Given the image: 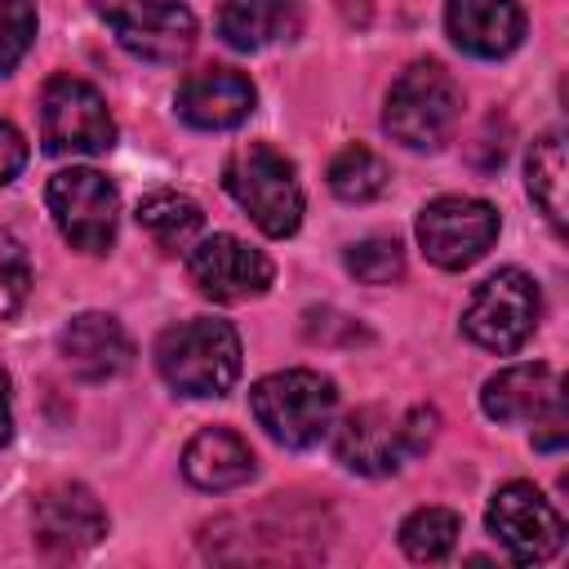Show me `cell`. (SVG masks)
<instances>
[{
	"label": "cell",
	"mask_w": 569,
	"mask_h": 569,
	"mask_svg": "<svg viewBox=\"0 0 569 569\" xmlns=\"http://www.w3.org/2000/svg\"><path fill=\"white\" fill-rule=\"evenodd\" d=\"M240 333L213 316L182 320L156 342V369L178 396H227L240 378Z\"/></svg>",
	"instance_id": "6da1fadb"
},
{
	"label": "cell",
	"mask_w": 569,
	"mask_h": 569,
	"mask_svg": "<svg viewBox=\"0 0 569 569\" xmlns=\"http://www.w3.org/2000/svg\"><path fill=\"white\" fill-rule=\"evenodd\" d=\"M440 413L427 405H413L405 413H391L387 405H365L351 409L333 431V453L347 471L360 476H396L405 467V458L422 453L436 436Z\"/></svg>",
	"instance_id": "7a4b0ae2"
},
{
	"label": "cell",
	"mask_w": 569,
	"mask_h": 569,
	"mask_svg": "<svg viewBox=\"0 0 569 569\" xmlns=\"http://www.w3.org/2000/svg\"><path fill=\"white\" fill-rule=\"evenodd\" d=\"M249 409L258 427L284 449H311L329 436L338 413V391L316 369H276L253 382Z\"/></svg>",
	"instance_id": "3957f363"
},
{
	"label": "cell",
	"mask_w": 569,
	"mask_h": 569,
	"mask_svg": "<svg viewBox=\"0 0 569 569\" xmlns=\"http://www.w3.org/2000/svg\"><path fill=\"white\" fill-rule=\"evenodd\" d=\"M462 116V89L440 62H413L396 76L382 107V129L409 151H436L453 138Z\"/></svg>",
	"instance_id": "277c9868"
},
{
	"label": "cell",
	"mask_w": 569,
	"mask_h": 569,
	"mask_svg": "<svg viewBox=\"0 0 569 569\" xmlns=\"http://www.w3.org/2000/svg\"><path fill=\"white\" fill-rule=\"evenodd\" d=\"M222 187L253 218L262 236L284 240L302 227V187H298L293 164L276 147L267 142L236 147L222 164Z\"/></svg>",
	"instance_id": "5b68a950"
},
{
	"label": "cell",
	"mask_w": 569,
	"mask_h": 569,
	"mask_svg": "<svg viewBox=\"0 0 569 569\" xmlns=\"http://www.w3.org/2000/svg\"><path fill=\"white\" fill-rule=\"evenodd\" d=\"M480 409L493 422H529L538 449H560L569 436V413H565V387L551 365H507L498 369L485 391Z\"/></svg>",
	"instance_id": "8992f818"
},
{
	"label": "cell",
	"mask_w": 569,
	"mask_h": 569,
	"mask_svg": "<svg viewBox=\"0 0 569 569\" xmlns=\"http://www.w3.org/2000/svg\"><path fill=\"white\" fill-rule=\"evenodd\" d=\"M538 316H542V293L533 276H525L520 267H502L485 284H476L462 311V329L476 347L511 356L529 342V333L538 329Z\"/></svg>",
	"instance_id": "52a82bcc"
},
{
	"label": "cell",
	"mask_w": 569,
	"mask_h": 569,
	"mask_svg": "<svg viewBox=\"0 0 569 569\" xmlns=\"http://www.w3.org/2000/svg\"><path fill=\"white\" fill-rule=\"evenodd\" d=\"M40 142L53 156H102L116 142L107 98L80 76H49L40 89Z\"/></svg>",
	"instance_id": "ba28073f"
},
{
	"label": "cell",
	"mask_w": 569,
	"mask_h": 569,
	"mask_svg": "<svg viewBox=\"0 0 569 569\" xmlns=\"http://www.w3.org/2000/svg\"><path fill=\"white\" fill-rule=\"evenodd\" d=\"M49 213L62 231V240L80 253H107L116 240V218H120V191L111 187L107 173L89 164L58 169L44 187Z\"/></svg>",
	"instance_id": "9c48e42d"
},
{
	"label": "cell",
	"mask_w": 569,
	"mask_h": 569,
	"mask_svg": "<svg viewBox=\"0 0 569 569\" xmlns=\"http://www.w3.org/2000/svg\"><path fill=\"white\" fill-rule=\"evenodd\" d=\"M498 240V209L476 196H436L418 213V244L440 271H462Z\"/></svg>",
	"instance_id": "30bf717a"
},
{
	"label": "cell",
	"mask_w": 569,
	"mask_h": 569,
	"mask_svg": "<svg viewBox=\"0 0 569 569\" xmlns=\"http://www.w3.org/2000/svg\"><path fill=\"white\" fill-rule=\"evenodd\" d=\"M93 13L142 62H178L196 44V13L178 0H93Z\"/></svg>",
	"instance_id": "8fae6325"
},
{
	"label": "cell",
	"mask_w": 569,
	"mask_h": 569,
	"mask_svg": "<svg viewBox=\"0 0 569 569\" xmlns=\"http://www.w3.org/2000/svg\"><path fill=\"white\" fill-rule=\"evenodd\" d=\"M485 525H489V533L507 547V556H511L516 565L551 560V556L560 551V542H565V520H560V511H556L529 480L502 485V489L489 498Z\"/></svg>",
	"instance_id": "7c38bea8"
},
{
	"label": "cell",
	"mask_w": 569,
	"mask_h": 569,
	"mask_svg": "<svg viewBox=\"0 0 569 569\" xmlns=\"http://www.w3.org/2000/svg\"><path fill=\"white\" fill-rule=\"evenodd\" d=\"M187 271L196 289L213 302H249L271 289L276 267L262 249L244 244L240 236H200L187 249Z\"/></svg>",
	"instance_id": "4fadbf2b"
},
{
	"label": "cell",
	"mask_w": 569,
	"mask_h": 569,
	"mask_svg": "<svg viewBox=\"0 0 569 569\" xmlns=\"http://www.w3.org/2000/svg\"><path fill=\"white\" fill-rule=\"evenodd\" d=\"M31 525L44 556H80L107 533V511L84 485H49L31 507Z\"/></svg>",
	"instance_id": "5bb4252c"
},
{
	"label": "cell",
	"mask_w": 569,
	"mask_h": 569,
	"mask_svg": "<svg viewBox=\"0 0 569 569\" xmlns=\"http://www.w3.org/2000/svg\"><path fill=\"white\" fill-rule=\"evenodd\" d=\"M253 102H258V89L236 67H200L178 84V98H173L178 116L204 133H222V129L244 124Z\"/></svg>",
	"instance_id": "9a60e30c"
},
{
	"label": "cell",
	"mask_w": 569,
	"mask_h": 569,
	"mask_svg": "<svg viewBox=\"0 0 569 569\" xmlns=\"http://www.w3.org/2000/svg\"><path fill=\"white\" fill-rule=\"evenodd\" d=\"M58 351L80 382H111L133 365V342L107 311H80L76 320H67V329L58 333Z\"/></svg>",
	"instance_id": "2e32d148"
},
{
	"label": "cell",
	"mask_w": 569,
	"mask_h": 569,
	"mask_svg": "<svg viewBox=\"0 0 569 569\" xmlns=\"http://www.w3.org/2000/svg\"><path fill=\"white\" fill-rule=\"evenodd\" d=\"M445 27L462 53L493 62L525 40V9L520 0H449Z\"/></svg>",
	"instance_id": "e0dca14e"
},
{
	"label": "cell",
	"mask_w": 569,
	"mask_h": 569,
	"mask_svg": "<svg viewBox=\"0 0 569 569\" xmlns=\"http://www.w3.org/2000/svg\"><path fill=\"white\" fill-rule=\"evenodd\" d=\"M253 471H258V458H253L249 440L227 427H204L182 449V476H187V485H196L204 493L240 489L253 480Z\"/></svg>",
	"instance_id": "ac0fdd59"
},
{
	"label": "cell",
	"mask_w": 569,
	"mask_h": 569,
	"mask_svg": "<svg viewBox=\"0 0 569 569\" xmlns=\"http://www.w3.org/2000/svg\"><path fill=\"white\" fill-rule=\"evenodd\" d=\"M138 227L169 253H187L200 231H204V213L196 200L178 196V191H151L138 200Z\"/></svg>",
	"instance_id": "d6986e66"
},
{
	"label": "cell",
	"mask_w": 569,
	"mask_h": 569,
	"mask_svg": "<svg viewBox=\"0 0 569 569\" xmlns=\"http://www.w3.org/2000/svg\"><path fill=\"white\" fill-rule=\"evenodd\" d=\"M284 0H227L218 13V36L240 53H258L284 36Z\"/></svg>",
	"instance_id": "ffe728a7"
},
{
	"label": "cell",
	"mask_w": 569,
	"mask_h": 569,
	"mask_svg": "<svg viewBox=\"0 0 569 569\" xmlns=\"http://www.w3.org/2000/svg\"><path fill=\"white\" fill-rule=\"evenodd\" d=\"M525 187L556 231H565V138L542 133L525 160Z\"/></svg>",
	"instance_id": "44dd1931"
},
{
	"label": "cell",
	"mask_w": 569,
	"mask_h": 569,
	"mask_svg": "<svg viewBox=\"0 0 569 569\" xmlns=\"http://www.w3.org/2000/svg\"><path fill=\"white\" fill-rule=\"evenodd\" d=\"M387 182H391V164H387L378 151L360 147V142L342 147V151L329 160V191H333L338 200H347V204L378 200V196L387 191Z\"/></svg>",
	"instance_id": "7402d4cb"
},
{
	"label": "cell",
	"mask_w": 569,
	"mask_h": 569,
	"mask_svg": "<svg viewBox=\"0 0 569 569\" xmlns=\"http://www.w3.org/2000/svg\"><path fill=\"white\" fill-rule=\"evenodd\" d=\"M458 533H462L458 511H449V507H418V511L405 516V525H400V547H405L409 560L436 565V560H445V556L453 551Z\"/></svg>",
	"instance_id": "603a6c76"
},
{
	"label": "cell",
	"mask_w": 569,
	"mask_h": 569,
	"mask_svg": "<svg viewBox=\"0 0 569 569\" xmlns=\"http://www.w3.org/2000/svg\"><path fill=\"white\" fill-rule=\"evenodd\" d=\"M347 271L360 280V284H391L405 276V249L400 240L391 236H365L356 244H347Z\"/></svg>",
	"instance_id": "cb8c5ba5"
},
{
	"label": "cell",
	"mask_w": 569,
	"mask_h": 569,
	"mask_svg": "<svg viewBox=\"0 0 569 569\" xmlns=\"http://www.w3.org/2000/svg\"><path fill=\"white\" fill-rule=\"evenodd\" d=\"M31 298V262H27V249L13 231L0 227V320L18 316L22 302Z\"/></svg>",
	"instance_id": "d4e9b609"
},
{
	"label": "cell",
	"mask_w": 569,
	"mask_h": 569,
	"mask_svg": "<svg viewBox=\"0 0 569 569\" xmlns=\"http://www.w3.org/2000/svg\"><path fill=\"white\" fill-rule=\"evenodd\" d=\"M36 40V4L31 0H0V76H9Z\"/></svg>",
	"instance_id": "484cf974"
},
{
	"label": "cell",
	"mask_w": 569,
	"mask_h": 569,
	"mask_svg": "<svg viewBox=\"0 0 569 569\" xmlns=\"http://www.w3.org/2000/svg\"><path fill=\"white\" fill-rule=\"evenodd\" d=\"M27 164V138L18 133L13 120L0 116V187H9Z\"/></svg>",
	"instance_id": "4316f807"
},
{
	"label": "cell",
	"mask_w": 569,
	"mask_h": 569,
	"mask_svg": "<svg viewBox=\"0 0 569 569\" xmlns=\"http://www.w3.org/2000/svg\"><path fill=\"white\" fill-rule=\"evenodd\" d=\"M13 436V400H9V373L0 369V445H9Z\"/></svg>",
	"instance_id": "83f0119b"
}]
</instances>
